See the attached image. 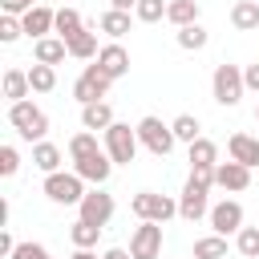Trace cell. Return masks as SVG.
I'll return each instance as SVG.
<instances>
[{
    "label": "cell",
    "instance_id": "cell-30",
    "mask_svg": "<svg viewBox=\"0 0 259 259\" xmlns=\"http://www.w3.org/2000/svg\"><path fill=\"white\" fill-rule=\"evenodd\" d=\"M101 32L105 36H125L130 32V12H117V8H109V12H101Z\"/></svg>",
    "mask_w": 259,
    "mask_h": 259
},
{
    "label": "cell",
    "instance_id": "cell-6",
    "mask_svg": "<svg viewBox=\"0 0 259 259\" xmlns=\"http://www.w3.org/2000/svg\"><path fill=\"white\" fill-rule=\"evenodd\" d=\"M134 130H138V142H142L154 158H166V154L174 150V142H178V138H174V130H170V125H162V117H142Z\"/></svg>",
    "mask_w": 259,
    "mask_h": 259
},
{
    "label": "cell",
    "instance_id": "cell-18",
    "mask_svg": "<svg viewBox=\"0 0 259 259\" xmlns=\"http://www.w3.org/2000/svg\"><path fill=\"white\" fill-rule=\"evenodd\" d=\"M81 125H85V130H93V134H97V130L105 134V130L113 125V109H109V101H93V105H81Z\"/></svg>",
    "mask_w": 259,
    "mask_h": 259
},
{
    "label": "cell",
    "instance_id": "cell-16",
    "mask_svg": "<svg viewBox=\"0 0 259 259\" xmlns=\"http://www.w3.org/2000/svg\"><path fill=\"white\" fill-rule=\"evenodd\" d=\"M97 65H101V69H105V73L117 81V77H125V73H130V53H125V49L113 40V45H105V49L97 53Z\"/></svg>",
    "mask_w": 259,
    "mask_h": 259
},
{
    "label": "cell",
    "instance_id": "cell-20",
    "mask_svg": "<svg viewBox=\"0 0 259 259\" xmlns=\"http://www.w3.org/2000/svg\"><path fill=\"white\" fill-rule=\"evenodd\" d=\"M97 53H101V49H97V32L85 24V28H81V32L69 40V57H77V61H93Z\"/></svg>",
    "mask_w": 259,
    "mask_h": 259
},
{
    "label": "cell",
    "instance_id": "cell-14",
    "mask_svg": "<svg viewBox=\"0 0 259 259\" xmlns=\"http://www.w3.org/2000/svg\"><path fill=\"white\" fill-rule=\"evenodd\" d=\"M214 186L219 190H247L251 186V166H243V162H219L214 166Z\"/></svg>",
    "mask_w": 259,
    "mask_h": 259
},
{
    "label": "cell",
    "instance_id": "cell-28",
    "mask_svg": "<svg viewBox=\"0 0 259 259\" xmlns=\"http://www.w3.org/2000/svg\"><path fill=\"white\" fill-rule=\"evenodd\" d=\"M28 85H32V93H53L57 89V69L53 65H32L28 69Z\"/></svg>",
    "mask_w": 259,
    "mask_h": 259
},
{
    "label": "cell",
    "instance_id": "cell-26",
    "mask_svg": "<svg viewBox=\"0 0 259 259\" xmlns=\"http://www.w3.org/2000/svg\"><path fill=\"white\" fill-rule=\"evenodd\" d=\"M170 130H174V138L186 142V146H194V142L202 138V125H198V117H190V113H178V117L170 121Z\"/></svg>",
    "mask_w": 259,
    "mask_h": 259
},
{
    "label": "cell",
    "instance_id": "cell-1",
    "mask_svg": "<svg viewBox=\"0 0 259 259\" xmlns=\"http://www.w3.org/2000/svg\"><path fill=\"white\" fill-rule=\"evenodd\" d=\"M8 125H12L24 142H45V134H49V117H45V109H36L32 101H12V105H8Z\"/></svg>",
    "mask_w": 259,
    "mask_h": 259
},
{
    "label": "cell",
    "instance_id": "cell-7",
    "mask_svg": "<svg viewBox=\"0 0 259 259\" xmlns=\"http://www.w3.org/2000/svg\"><path fill=\"white\" fill-rule=\"evenodd\" d=\"M210 89H214V101L219 105H239L243 101V69H235V65H219L214 69V77H210Z\"/></svg>",
    "mask_w": 259,
    "mask_h": 259
},
{
    "label": "cell",
    "instance_id": "cell-24",
    "mask_svg": "<svg viewBox=\"0 0 259 259\" xmlns=\"http://www.w3.org/2000/svg\"><path fill=\"white\" fill-rule=\"evenodd\" d=\"M32 166L45 170V174H57V170H61V150H57L53 142H36V146H32Z\"/></svg>",
    "mask_w": 259,
    "mask_h": 259
},
{
    "label": "cell",
    "instance_id": "cell-34",
    "mask_svg": "<svg viewBox=\"0 0 259 259\" xmlns=\"http://www.w3.org/2000/svg\"><path fill=\"white\" fill-rule=\"evenodd\" d=\"M235 247H239V255L259 259V227H243V231L235 235Z\"/></svg>",
    "mask_w": 259,
    "mask_h": 259
},
{
    "label": "cell",
    "instance_id": "cell-45",
    "mask_svg": "<svg viewBox=\"0 0 259 259\" xmlns=\"http://www.w3.org/2000/svg\"><path fill=\"white\" fill-rule=\"evenodd\" d=\"M49 259H53V255H49Z\"/></svg>",
    "mask_w": 259,
    "mask_h": 259
},
{
    "label": "cell",
    "instance_id": "cell-21",
    "mask_svg": "<svg viewBox=\"0 0 259 259\" xmlns=\"http://www.w3.org/2000/svg\"><path fill=\"white\" fill-rule=\"evenodd\" d=\"M28 73L24 69H4V97H8V105L12 101H28Z\"/></svg>",
    "mask_w": 259,
    "mask_h": 259
},
{
    "label": "cell",
    "instance_id": "cell-11",
    "mask_svg": "<svg viewBox=\"0 0 259 259\" xmlns=\"http://www.w3.org/2000/svg\"><path fill=\"white\" fill-rule=\"evenodd\" d=\"M77 210H81V219H85V223L105 227V223L113 219V194H105V190L97 186V190H89V194L81 198V206H77Z\"/></svg>",
    "mask_w": 259,
    "mask_h": 259
},
{
    "label": "cell",
    "instance_id": "cell-23",
    "mask_svg": "<svg viewBox=\"0 0 259 259\" xmlns=\"http://www.w3.org/2000/svg\"><path fill=\"white\" fill-rule=\"evenodd\" d=\"M97 150H105V146L97 142L93 130H81V134L69 138V158H73V162H81V158H89V154H97Z\"/></svg>",
    "mask_w": 259,
    "mask_h": 259
},
{
    "label": "cell",
    "instance_id": "cell-9",
    "mask_svg": "<svg viewBox=\"0 0 259 259\" xmlns=\"http://www.w3.org/2000/svg\"><path fill=\"white\" fill-rule=\"evenodd\" d=\"M130 255L134 259H162V223H142L130 235Z\"/></svg>",
    "mask_w": 259,
    "mask_h": 259
},
{
    "label": "cell",
    "instance_id": "cell-3",
    "mask_svg": "<svg viewBox=\"0 0 259 259\" xmlns=\"http://www.w3.org/2000/svg\"><path fill=\"white\" fill-rule=\"evenodd\" d=\"M130 210L142 219V223H166V219H174L178 214V202L170 198V194H154V190H138L134 198H130Z\"/></svg>",
    "mask_w": 259,
    "mask_h": 259
},
{
    "label": "cell",
    "instance_id": "cell-33",
    "mask_svg": "<svg viewBox=\"0 0 259 259\" xmlns=\"http://www.w3.org/2000/svg\"><path fill=\"white\" fill-rule=\"evenodd\" d=\"M166 0H138V8H134V16L142 20V24H158L162 16H166Z\"/></svg>",
    "mask_w": 259,
    "mask_h": 259
},
{
    "label": "cell",
    "instance_id": "cell-2",
    "mask_svg": "<svg viewBox=\"0 0 259 259\" xmlns=\"http://www.w3.org/2000/svg\"><path fill=\"white\" fill-rule=\"evenodd\" d=\"M45 194L61 206H81V198L89 190H85V178L77 170H57V174H45Z\"/></svg>",
    "mask_w": 259,
    "mask_h": 259
},
{
    "label": "cell",
    "instance_id": "cell-32",
    "mask_svg": "<svg viewBox=\"0 0 259 259\" xmlns=\"http://www.w3.org/2000/svg\"><path fill=\"white\" fill-rule=\"evenodd\" d=\"M206 28L202 24H186V28H178V45L186 49V53H194V49H206Z\"/></svg>",
    "mask_w": 259,
    "mask_h": 259
},
{
    "label": "cell",
    "instance_id": "cell-15",
    "mask_svg": "<svg viewBox=\"0 0 259 259\" xmlns=\"http://www.w3.org/2000/svg\"><path fill=\"white\" fill-rule=\"evenodd\" d=\"M227 154H231V162H243V166H259V138H251V134H231L227 138Z\"/></svg>",
    "mask_w": 259,
    "mask_h": 259
},
{
    "label": "cell",
    "instance_id": "cell-36",
    "mask_svg": "<svg viewBox=\"0 0 259 259\" xmlns=\"http://www.w3.org/2000/svg\"><path fill=\"white\" fill-rule=\"evenodd\" d=\"M16 170H20V154H16V146H0V174L12 178Z\"/></svg>",
    "mask_w": 259,
    "mask_h": 259
},
{
    "label": "cell",
    "instance_id": "cell-4",
    "mask_svg": "<svg viewBox=\"0 0 259 259\" xmlns=\"http://www.w3.org/2000/svg\"><path fill=\"white\" fill-rule=\"evenodd\" d=\"M138 130H130L125 121H113L109 130H105V154L113 158V166H130L134 158H138Z\"/></svg>",
    "mask_w": 259,
    "mask_h": 259
},
{
    "label": "cell",
    "instance_id": "cell-35",
    "mask_svg": "<svg viewBox=\"0 0 259 259\" xmlns=\"http://www.w3.org/2000/svg\"><path fill=\"white\" fill-rule=\"evenodd\" d=\"M20 32H24V24H20V16H0V40H4V45H12V40H20Z\"/></svg>",
    "mask_w": 259,
    "mask_h": 259
},
{
    "label": "cell",
    "instance_id": "cell-46",
    "mask_svg": "<svg viewBox=\"0 0 259 259\" xmlns=\"http://www.w3.org/2000/svg\"><path fill=\"white\" fill-rule=\"evenodd\" d=\"M32 4H36V0H32Z\"/></svg>",
    "mask_w": 259,
    "mask_h": 259
},
{
    "label": "cell",
    "instance_id": "cell-42",
    "mask_svg": "<svg viewBox=\"0 0 259 259\" xmlns=\"http://www.w3.org/2000/svg\"><path fill=\"white\" fill-rule=\"evenodd\" d=\"M109 8H117V12H130V8H138V0H109Z\"/></svg>",
    "mask_w": 259,
    "mask_h": 259
},
{
    "label": "cell",
    "instance_id": "cell-31",
    "mask_svg": "<svg viewBox=\"0 0 259 259\" xmlns=\"http://www.w3.org/2000/svg\"><path fill=\"white\" fill-rule=\"evenodd\" d=\"M190 166H219V146L210 138H198L190 146Z\"/></svg>",
    "mask_w": 259,
    "mask_h": 259
},
{
    "label": "cell",
    "instance_id": "cell-12",
    "mask_svg": "<svg viewBox=\"0 0 259 259\" xmlns=\"http://www.w3.org/2000/svg\"><path fill=\"white\" fill-rule=\"evenodd\" d=\"M73 170H77L85 182H93V186H105V182H109V174H113V158H109L105 150H97V154H89V158L73 162Z\"/></svg>",
    "mask_w": 259,
    "mask_h": 259
},
{
    "label": "cell",
    "instance_id": "cell-22",
    "mask_svg": "<svg viewBox=\"0 0 259 259\" xmlns=\"http://www.w3.org/2000/svg\"><path fill=\"white\" fill-rule=\"evenodd\" d=\"M81 28H85V20H81V12H77V8H57V28H53V32H57L65 45H69Z\"/></svg>",
    "mask_w": 259,
    "mask_h": 259
},
{
    "label": "cell",
    "instance_id": "cell-38",
    "mask_svg": "<svg viewBox=\"0 0 259 259\" xmlns=\"http://www.w3.org/2000/svg\"><path fill=\"white\" fill-rule=\"evenodd\" d=\"M0 8H4V16H24L32 8V0H0Z\"/></svg>",
    "mask_w": 259,
    "mask_h": 259
},
{
    "label": "cell",
    "instance_id": "cell-5",
    "mask_svg": "<svg viewBox=\"0 0 259 259\" xmlns=\"http://www.w3.org/2000/svg\"><path fill=\"white\" fill-rule=\"evenodd\" d=\"M109 85H113V77L93 61V65H85V69H81V77L73 81V97H77L81 105H93V101H101V97L109 93Z\"/></svg>",
    "mask_w": 259,
    "mask_h": 259
},
{
    "label": "cell",
    "instance_id": "cell-39",
    "mask_svg": "<svg viewBox=\"0 0 259 259\" xmlns=\"http://www.w3.org/2000/svg\"><path fill=\"white\" fill-rule=\"evenodd\" d=\"M243 85H247V89H255V93H259V61H255V65H247V69H243Z\"/></svg>",
    "mask_w": 259,
    "mask_h": 259
},
{
    "label": "cell",
    "instance_id": "cell-40",
    "mask_svg": "<svg viewBox=\"0 0 259 259\" xmlns=\"http://www.w3.org/2000/svg\"><path fill=\"white\" fill-rule=\"evenodd\" d=\"M12 251H16V239H12L8 231H0V255H8V259H12Z\"/></svg>",
    "mask_w": 259,
    "mask_h": 259
},
{
    "label": "cell",
    "instance_id": "cell-17",
    "mask_svg": "<svg viewBox=\"0 0 259 259\" xmlns=\"http://www.w3.org/2000/svg\"><path fill=\"white\" fill-rule=\"evenodd\" d=\"M32 57H36V65H61L65 57H69V45L61 40V36H45V40H36L32 45Z\"/></svg>",
    "mask_w": 259,
    "mask_h": 259
},
{
    "label": "cell",
    "instance_id": "cell-37",
    "mask_svg": "<svg viewBox=\"0 0 259 259\" xmlns=\"http://www.w3.org/2000/svg\"><path fill=\"white\" fill-rule=\"evenodd\" d=\"M12 259H49V251H45L40 243H16Z\"/></svg>",
    "mask_w": 259,
    "mask_h": 259
},
{
    "label": "cell",
    "instance_id": "cell-27",
    "mask_svg": "<svg viewBox=\"0 0 259 259\" xmlns=\"http://www.w3.org/2000/svg\"><path fill=\"white\" fill-rule=\"evenodd\" d=\"M97 235H101V227H93V223H85V219H77L73 231H69V239H73L77 251H93V247H97Z\"/></svg>",
    "mask_w": 259,
    "mask_h": 259
},
{
    "label": "cell",
    "instance_id": "cell-10",
    "mask_svg": "<svg viewBox=\"0 0 259 259\" xmlns=\"http://www.w3.org/2000/svg\"><path fill=\"white\" fill-rule=\"evenodd\" d=\"M206 219H210V231H214V235H223V239L243 231V206H239L235 198H223V202H214Z\"/></svg>",
    "mask_w": 259,
    "mask_h": 259
},
{
    "label": "cell",
    "instance_id": "cell-25",
    "mask_svg": "<svg viewBox=\"0 0 259 259\" xmlns=\"http://www.w3.org/2000/svg\"><path fill=\"white\" fill-rule=\"evenodd\" d=\"M166 20H170V24H178V28H186V24H198V0H170V8H166Z\"/></svg>",
    "mask_w": 259,
    "mask_h": 259
},
{
    "label": "cell",
    "instance_id": "cell-43",
    "mask_svg": "<svg viewBox=\"0 0 259 259\" xmlns=\"http://www.w3.org/2000/svg\"><path fill=\"white\" fill-rule=\"evenodd\" d=\"M69 259H97V255H93V251H73Z\"/></svg>",
    "mask_w": 259,
    "mask_h": 259
},
{
    "label": "cell",
    "instance_id": "cell-19",
    "mask_svg": "<svg viewBox=\"0 0 259 259\" xmlns=\"http://www.w3.org/2000/svg\"><path fill=\"white\" fill-rule=\"evenodd\" d=\"M231 24H235L239 32H255V28H259V0H235Z\"/></svg>",
    "mask_w": 259,
    "mask_h": 259
},
{
    "label": "cell",
    "instance_id": "cell-29",
    "mask_svg": "<svg viewBox=\"0 0 259 259\" xmlns=\"http://www.w3.org/2000/svg\"><path fill=\"white\" fill-rule=\"evenodd\" d=\"M194 259H227V239L223 235L194 239Z\"/></svg>",
    "mask_w": 259,
    "mask_h": 259
},
{
    "label": "cell",
    "instance_id": "cell-8",
    "mask_svg": "<svg viewBox=\"0 0 259 259\" xmlns=\"http://www.w3.org/2000/svg\"><path fill=\"white\" fill-rule=\"evenodd\" d=\"M206 190H210V186H202L198 178H186V186H182V194H178V214H182L186 223H198L202 214H210Z\"/></svg>",
    "mask_w": 259,
    "mask_h": 259
},
{
    "label": "cell",
    "instance_id": "cell-13",
    "mask_svg": "<svg viewBox=\"0 0 259 259\" xmlns=\"http://www.w3.org/2000/svg\"><path fill=\"white\" fill-rule=\"evenodd\" d=\"M20 24H24V32H28L32 40H45V36L57 28V12H53L49 4H32V8L20 16Z\"/></svg>",
    "mask_w": 259,
    "mask_h": 259
},
{
    "label": "cell",
    "instance_id": "cell-41",
    "mask_svg": "<svg viewBox=\"0 0 259 259\" xmlns=\"http://www.w3.org/2000/svg\"><path fill=\"white\" fill-rule=\"evenodd\" d=\"M101 259H134V255H130V251H125V247H109V251H105V255H101Z\"/></svg>",
    "mask_w": 259,
    "mask_h": 259
},
{
    "label": "cell",
    "instance_id": "cell-44",
    "mask_svg": "<svg viewBox=\"0 0 259 259\" xmlns=\"http://www.w3.org/2000/svg\"><path fill=\"white\" fill-rule=\"evenodd\" d=\"M255 121H259V105H255Z\"/></svg>",
    "mask_w": 259,
    "mask_h": 259
}]
</instances>
